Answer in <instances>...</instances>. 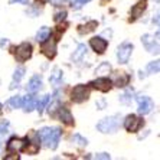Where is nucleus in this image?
I'll return each instance as SVG.
<instances>
[{
    "label": "nucleus",
    "instance_id": "22",
    "mask_svg": "<svg viewBox=\"0 0 160 160\" xmlns=\"http://www.w3.org/2000/svg\"><path fill=\"white\" fill-rule=\"evenodd\" d=\"M72 142H74L75 144L81 146V147H84V146L88 144V142H87V138H84L82 136H79V134H74V136H72Z\"/></svg>",
    "mask_w": 160,
    "mask_h": 160
},
{
    "label": "nucleus",
    "instance_id": "4",
    "mask_svg": "<svg viewBox=\"0 0 160 160\" xmlns=\"http://www.w3.org/2000/svg\"><path fill=\"white\" fill-rule=\"evenodd\" d=\"M131 52H133V45L130 42H124L118 46L117 49V59H118V63H127L128 59L131 56Z\"/></svg>",
    "mask_w": 160,
    "mask_h": 160
},
{
    "label": "nucleus",
    "instance_id": "30",
    "mask_svg": "<svg viewBox=\"0 0 160 160\" xmlns=\"http://www.w3.org/2000/svg\"><path fill=\"white\" fill-rule=\"evenodd\" d=\"M65 18H67V12L62 10V12H58V13H55V18H53V20H55V22H61V20H65Z\"/></svg>",
    "mask_w": 160,
    "mask_h": 160
},
{
    "label": "nucleus",
    "instance_id": "1",
    "mask_svg": "<svg viewBox=\"0 0 160 160\" xmlns=\"http://www.w3.org/2000/svg\"><path fill=\"white\" fill-rule=\"evenodd\" d=\"M61 134H62V131H61V128H58V127H53V128L45 127V128H42V130L39 131L38 137L42 138V142L45 143V146H46L48 149L55 150L56 147H58V143H59Z\"/></svg>",
    "mask_w": 160,
    "mask_h": 160
},
{
    "label": "nucleus",
    "instance_id": "27",
    "mask_svg": "<svg viewBox=\"0 0 160 160\" xmlns=\"http://www.w3.org/2000/svg\"><path fill=\"white\" fill-rule=\"evenodd\" d=\"M102 71H111V65H110L108 62H102L100 67L95 69V74H101Z\"/></svg>",
    "mask_w": 160,
    "mask_h": 160
},
{
    "label": "nucleus",
    "instance_id": "2",
    "mask_svg": "<svg viewBox=\"0 0 160 160\" xmlns=\"http://www.w3.org/2000/svg\"><path fill=\"white\" fill-rule=\"evenodd\" d=\"M118 126H120V121H118V117H105L97 124V128L101 131V133H116L118 130Z\"/></svg>",
    "mask_w": 160,
    "mask_h": 160
},
{
    "label": "nucleus",
    "instance_id": "8",
    "mask_svg": "<svg viewBox=\"0 0 160 160\" xmlns=\"http://www.w3.org/2000/svg\"><path fill=\"white\" fill-rule=\"evenodd\" d=\"M89 85L94 87V88H97L98 91H102V92H107V91H110L112 87V82L111 79L105 78V77H102V78H97L95 81L89 82Z\"/></svg>",
    "mask_w": 160,
    "mask_h": 160
},
{
    "label": "nucleus",
    "instance_id": "9",
    "mask_svg": "<svg viewBox=\"0 0 160 160\" xmlns=\"http://www.w3.org/2000/svg\"><path fill=\"white\" fill-rule=\"evenodd\" d=\"M89 45H91V48H92L97 53H104L107 46H108V42L105 41V39H102L101 36H95L89 41Z\"/></svg>",
    "mask_w": 160,
    "mask_h": 160
},
{
    "label": "nucleus",
    "instance_id": "32",
    "mask_svg": "<svg viewBox=\"0 0 160 160\" xmlns=\"http://www.w3.org/2000/svg\"><path fill=\"white\" fill-rule=\"evenodd\" d=\"M97 159H110V154H107V153H101V154H97Z\"/></svg>",
    "mask_w": 160,
    "mask_h": 160
},
{
    "label": "nucleus",
    "instance_id": "23",
    "mask_svg": "<svg viewBox=\"0 0 160 160\" xmlns=\"http://www.w3.org/2000/svg\"><path fill=\"white\" fill-rule=\"evenodd\" d=\"M159 68H160L159 61L150 62L149 65H147V72H149V74H157V72H159Z\"/></svg>",
    "mask_w": 160,
    "mask_h": 160
},
{
    "label": "nucleus",
    "instance_id": "28",
    "mask_svg": "<svg viewBox=\"0 0 160 160\" xmlns=\"http://www.w3.org/2000/svg\"><path fill=\"white\" fill-rule=\"evenodd\" d=\"M130 95H133V91H127V92H124L121 97H120V101L121 102H124V104H128L131 101V97Z\"/></svg>",
    "mask_w": 160,
    "mask_h": 160
},
{
    "label": "nucleus",
    "instance_id": "34",
    "mask_svg": "<svg viewBox=\"0 0 160 160\" xmlns=\"http://www.w3.org/2000/svg\"><path fill=\"white\" fill-rule=\"evenodd\" d=\"M97 107H100L98 110H102V107H104V101H100V102H97Z\"/></svg>",
    "mask_w": 160,
    "mask_h": 160
},
{
    "label": "nucleus",
    "instance_id": "3",
    "mask_svg": "<svg viewBox=\"0 0 160 160\" xmlns=\"http://www.w3.org/2000/svg\"><path fill=\"white\" fill-rule=\"evenodd\" d=\"M88 97H89V87L88 85L79 84V85L74 87V89L71 91V100L74 101V102H77V104H81V102L87 101Z\"/></svg>",
    "mask_w": 160,
    "mask_h": 160
},
{
    "label": "nucleus",
    "instance_id": "35",
    "mask_svg": "<svg viewBox=\"0 0 160 160\" xmlns=\"http://www.w3.org/2000/svg\"><path fill=\"white\" fill-rule=\"evenodd\" d=\"M51 2H53V3H59V2H62V0H51Z\"/></svg>",
    "mask_w": 160,
    "mask_h": 160
},
{
    "label": "nucleus",
    "instance_id": "17",
    "mask_svg": "<svg viewBox=\"0 0 160 160\" xmlns=\"http://www.w3.org/2000/svg\"><path fill=\"white\" fill-rule=\"evenodd\" d=\"M97 25L98 23L95 22V20H91V22H88L87 25H81V26L78 28V32L79 33H89V32H92L95 28H97Z\"/></svg>",
    "mask_w": 160,
    "mask_h": 160
},
{
    "label": "nucleus",
    "instance_id": "14",
    "mask_svg": "<svg viewBox=\"0 0 160 160\" xmlns=\"http://www.w3.org/2000/svg\"><path fill=\"white\" fill-rule=\"evenodd\" d=\"M146 6H147V2L146 0H142V2H138L136 6H134L133 9H131V20H136V19H138L140 16H142V13L146 10Z\"/></svg>",
    "mask_w": 160,
    "mask_h": 160
},
{
    "label": "nucleus",
    "instance_id": "26",
    "mask_svg": "<svg viewBox=\"0 0 160 160\" xmlns=\"http://www.w3.org/2000/svg\"><path fill=\"white\" fill-rule=\"evenodd\" d=\"M23 75H25V68H22V67L18 68V69L15 71V75H13V81L18 84V82L23 78Z\"/></svg>",
    "mask_w": 160,
    "mask_h": 160
},
{
    "label": "nucleus",
    "instance_id": "21",
    "mask_svg": "<svg viewBox=\"0 0 160 160\" xmlns=\"http://www.w3.org/2000/svg\"><path fill=\"white\" fill-rule=\"evenodd\" d=\"M9 104L12 105V108H20L23 104V100H22V97L16 95V97H12L10 100H9Z\"/></svg>",
    "mask_w": 160,
    "mask_h": 160
},
{
    "label": "nucleus",
    "instance_id": "18",
    "mask_svg": "<svg viewBox=\"0 0 160 160\" xmlns=\"http://www.w3.org/2000/svg\"><path fill=\"white\" fill-rule=\"evenodd\" d=\"M49 36H51V29L49 28H46V26H43L39 32H38V35H36V41L38 42H43V41H46V39H49Z\"/></svg>",
    "mask_w": 160,
    "mask_h": 160
},
{
    "label": "nucleus",
    "instance_id": "20",
    "mask_svg": "<svg viewBox=\"0 0 160 160\" xmlns=\"http://www.w3.org/2000/svg\"><path fill=\"white\" fill-rule=\"evenodd\" d=\"M49 100H51V97H49V95H45L41 101H38V102H36V110L39 111V114H42V112H43V110H45V107L48 105Z\"/></svg>",
    "mask_w": 160,
    "mask_h": 160
},
{
    "label": "nucleus",
    "instance_id": "5",
    "mask_svg": "<svg viewBox=\"0 0 160 160\" xmlns=\"http://www.w3.org/2000/svg\"><path fill=\"white\" fill-rule=\"evenodd\" d=\"M16 59L19 62H25L32 56V45L28 43V42H23L16 48Z\"/></svg>",
    "mask_w": 160,
    "mask_h": 160
},
{
    "label": "nucleus",
    "instance_id": "29",
    "mask_svg": "<svg viewBox=\"0 0 160 160\" xmlns=\"http://www.w3.org/2000/svg\"><path fill=\"white\" fill-rule=\"evenodd\" d=\"M61 78H62V72H61L59 69H55V72H53V75L51 77V79H49V81L52 82V84H56V82L59 81Z\"/></svg>",
    "mask_w": 160,
    "mask_h": 160
},
{
    "label": "nucleus",
    "instance_id": "6",
    "mask_svg": "<svg viewBox=\"0 0 160 160\" xmlns=\"http://www.w3.org/2000/svg\"><path fill=\"white\" fill-rule=\"evenodd\" d=\"M142 126H143V120L138 118V117L134 116V114L127 116L126 120H124V128H126L127 131H130V133H136Z\"/></svg>",
    "mask_w": 160,
    "mask_h": 160
},
{
    "label": "nucleus",
    "instance_id": "10",
    "mask_svg": "<svg viewBox=\"0 0 160 160\" xmlns=\"http://www.w3.org/2000/svg\"><path fill=\"white\" fill-rule=\"evenodd\" d=\"M42 53L48 58H53L56 55V39H52V41H43L42 42V48H41Z\"/></svg>",
    "mask_w": 160,
    "mask_h": 160
},
{
    "label": "nucleus",
    "instance_id": "33",
    "mask_svg": "<svg viewBox=\"0 0 160 160\" xmlns=\"http://www.w3.org/2000/svg\"><path fill=\"white\" fill-rule=\"evenodd\" d=\"M10 3H28V0H10Z\"/></svg>",
    "mask_w": 160,
    "mask_h": 160
},
{
    "label": "nucleus",
    "instance_id": "19",
    "mask_svg": "<svg viewBox=\"0 0 160 160\" xmlns=\"http://www.w3.org/2000/svg\"><path fill=\"white\" fill-rule=\"evenodd\" d=\"M87 46L85 45H78V49L75 51V53H72V61H79L82 55H85Z\"/></svg>",
    "mask_w": 160,
    "mask_h": 160
},
{
    "label": "nucleus",
    "instance_id": "15",
    "mask_svg": "<svg viewBox=\"0 0 160 160\" xmlns=\"http://www.w3.org/2000/svg\"><path fill=\"white\" fill-rule=\"evenodd\" d=\"M41 88H42V78L39 75H35L33 78L29 81V84H28V91L29 92H36Z\"/></svg>",
    "mask_w": 160,
    "mask_h": 160
},
{
    "label": "nucleus",
    "instance_id": "13",
    "mask_svg": "<svg viewBox=\"0 0 160 160\" xmlns=\"http://www.w3.org/2000/svg\"><path fill=\"white\" fill-rule=\"evenodd\" d=\"M58 116H59V120L62 123L68 124V126H72V124H74V117H72V114L69 112L68 108L59 107L58 108Z\"/></svg>",
    "mask_w": 160,
    "mask_h": 160
},
{
    "label": "nucleus",
    "instance_id": "25",
    "mask_svg": "<svg viewBox=\"0 0 160 160\" xmlns=\"http://www.w3.org/2000/svg\"><path fill=\"white\" fill-rule=\"evenodd\" d=\"M8 130H9V123L8 121L0 123V143H2V140L4 138V136L8 134Z\"/></svg>",
    "mask_w": 160,
    "mask_h": 160
},
{
    "label": "nucleus",
    "instance_id": "12",
    "mask_svg": "<svg viewBox=\"0 0 160 160\" xmlns=\"http://www.w3.org/2000/svg\"><path fill=\"white\" fill-rule=\"evenodd\" d=\"M142 42H143V45L146 46V49H147L149 52H152V53L159 52V42L154 43V39H153L150 35H144V36L142 38Z\"/></svg>",
    "mask_w": 160,
    "mask_h": 160
},
{
    "label": "nucleus",
    "instance_id": "31",
    "mask_svg": "<svg viewBox=\"0 0 160 160\" xmlns=\"http://www.w3.org/2000/svg\"><path fill=\"white\" fill-rule=\"evenodd\" d=\"M88 2H91V0H75V9H79L81 6L88 3Z\"/></svg>",
    "mask_w": 160,
    "mask_h": 160
},
{
    "label": "nucleus",
    "instance_id": "16",
    "mask_svg": "<svg viewBox=\"0 0 160 160\" xmlns=\"http://www.w3.org/2000/svg\"><path fill=\"white\" fill-rule=\"evenodd\" d=\"M36 98L33 97V95H28L25 100H23V104H22V107H23V110L26 112H30V111H33L35 108H36Z\"/></svg>",
    "mask_w": 160,
    "mask_h": 160
},
{
    "label": "nucleus",
    "instance_id": "7",
    "mask_svg": "<svg viewBox=\"0 0 160 160\" xmlns=\"http://www.w3.org/2000/svg\"><path fill=\"white\" fill-rule=\"evenodd\" d=\"M137 102H138V112L146 116L152 112V110L154 108V104L150 97H146V95H142V97H137Z\"/></svg>",
    "mask_w": 160,
    "mask_h": 160
},
{
    "label": "nucleus",
    "instance_id": "11",
    "mask_svg": "<svg viewBox=\"0 0 160 160\" xmlns=\"http://www.w3.org/2000/svg\"><path fill=\"white\" fill-rule=\"evenodd\" d=\"M28 137L26 138H12L10 142L8 143V150H15V152H22V150L26 149L28 144Z\"/></svg>",
    "mask_w": 160,
    "mask_h": 160
},
{
    "label": "nucleus",
    "instance_id": "24",
    "mask_svg": "<svg viewBox=\"0 0 160 160\" xmlns=\"http://www.w3.org/2000/svg\"><path fill=\"white\" fill-rule=\"evenodd\" d=\"M127 84H128V75L120 74V77L117 78V81H116V85L117 87H126Z\"/></svg>",
    "mask_w": 160,
    "mask_h": 160
}]
</instances>
